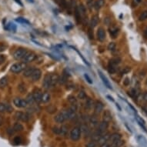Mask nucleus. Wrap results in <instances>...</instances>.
<instances>
[{
	"label": "nucleus",
	"mask_w": 147,
	"mask_h": 147,
	"mask_svg": "<svg viewBox=\"0 0 147 147\" xmlns=\"http://www.w3.org/2000/svg\"><path fill=\"white\" fill-rule=\"evenodd\" d=\"M15 2L19 3L21 6H23V3H22V2H21V0H15Z\"/></svg>",
	"instance_id": "nucleus-60"
},
{
	"label": "nucleus",
	"mask_w": 147,
	"mask_h": 147,
	"mask_svg": "<svg viewBox=\"0 0 147 147\" xmlns=\"http://www.w3.org/2000/svg\"><path fill=\"white\" fill-rule=\"evenodd\" d=\"M142 2V0H133V2H132V7H136L138 4H139Z\"/></svg>",
	"instance_id": "nucleus-51"
},
{
	"label": "nucleus",
	"mask_w": 147,
	"mask_h": 147,
	"mask_svg": "<svg viewBox=\"0 0 147 147\" xmlns=\"http://www.w3.org/2000/svg\"><path fill=\"white\" fill-rule=\"evenodd\" d=\"M121 61H122L121 58H120V57H115V58H113L112 59L109 60V65H113V66H118L121 62Z\"/></svg>",
	"instance_id": "nucleus-24"
},
{
	"label": "nucleus",
	"mask_w": 147,
	"mask_h": 147,
	"mask_svg": "<svg viewBox=\"0 0 147 147\" xmlns=\"http://www.w3.org/2000/svg\"><path fill=\"white\" fill-rule=\"evenodd\" d=\"M109 136L110 135L109 133H106V134H103L99 139H98V141H97V143L99 144V145H102L104 144L105 143H106L108 140H109Z\"/></svg>",
	"instance_id": "nucleus-18"
},
{
	"label": "nucleus",
	"mask_w": 147,
	"mask_h": 147,
	"mask_svg": "<svg viewBox=\"0 0 147 147\" xmlns=\"http://www.w3.org/2000/svg\"><path fill=\"white\" fill-rule=\"evenodd\" d=\"M58 82H59V84H61V85H64V84H66V82H67V75L65 74V73H64L59 78V81Z\"/></svg>",
	"instance_id": "nucleus-28"
},
{
	"label": "nucleus",
	"mask_w": 147,
	"mask_h": 147,
	"mask_svg": "<svg viewBox=\"0 0 147 147\" xmlns=\"http://www.w3.org/2000/svg\"><path fill=\"white\" fill-rule=\"evenodd\" d=\"M52 131H53L54 133H55V134H59V127H57V126H54V127L52 128Z\"/></svg>",
	"instance_id": "nucleus-57"
},
{
	"label": "nucleus",
	"mask_w": 147,
	"mask_h": 147,
	"mask_svg": "<svg viewBox=\"0 0 147 147\" xmlns=\"http://www.w3.org/2000/svg\"><path fill=\"white\" fill-rule=\"evenodd\" d=\"M13 103L16 107L19 108H25L29 105L26 100L21 99V98H15L13 100Z\"/></svg>",
	"instance_id": "nucleus-5"
},
{
	"label": "nucleus",
	"mask_w": 147,
	"mask_h": 147,
	"mask_svg": "<svg viewBox=\"0 0 147 147\" xmlns=\"http://www.w3.org/2000/svg\"><path fill=\"white\" fill-rule=\"evenodd\" d=\"M107 98H109V99H110L111 101H114V99H113V97H111V96H107Z\"/></svg>",
	"instance_id": "nucleus-62"
},
{
	"label": "nucleus",
	"mask_w": 147,
	"mask_h": 147,
	"mask_svg": "<svg viewBox=\"0 0 147 147\" xmlns=\"http://www.w3.org/2000/svg\"><path fill=\"white\" fill-rule=\"evenodd\" d=\"M6 48H7L6 46H5V45H3V44H0V52L5 51V50L6 49Z\"/></svg>",
	"instance_id": "nucleus-55"
},
{
	"label": "nucleus",
	"mask_w": 147,
	"mask_h": 147,
	"mask_svg": "<svg viewBox=\"0 0 147 147\" xmlns=\"http://www.w3.org/2000/svg\"><path fill=\"white\" fill-rule=\"evenodd\" d=\"M98 145L97 142L95 141V140H92V141H90L88 143H86V147H96Z\"/></svg>",
	"instance_id": "nucleus-41"
},
{
	"label": "nucleus",
	"mask_w": 147,
	"mask_h": 147,
	"mask_svg": "<svg viewBox=\"0 0 147 147\" xmlns=\"http://www.w3.org/2000/svg\"><path fill=\"white\" fill-rule=\"evenodd\" d=\"M42 95H43V93H42L40 89H36V90H35L34 92H33V93H32V96H33V98H34V99H35V102H41Z\"/></svg>",
	"instance_id": "nucleus-15"
},
{
	"label": "nucleus",
	"mask_w": 147,
	"mask_h": 147,
	"mask_svg": "<svg viewBox=\"0 0 147 147\" xmlns=\"http://www.w3.org/2000/svg\"><path fill=\"white\" fill-rule=\"evenodd\" d=\"M104 109V104L101 101H96L94 104V111L95 113L99 114Z\"/></svg>",
	"instance_id": "nucleus-10"
},
{
	"label": "nucleus",
	"mask_w": 147,
	"mask_h": 147,
	"mask_svg": "<svg viewBox=\"0 0 147 147\" xmlns=\"http://www.w3.org/2000/svg\"><path fill=\"white\" fill-rule=\"evenodd\" d=\"M117 69H118L117 66H113V65H109V66H108V71H109V73H111V74L116 73L117 72Z\"/></svg>",
	"instance_id": "nucleus-32"
},
{
	"label": "nucleus",
	"mask_w": 147,
	"mask_h": 147,
	"mask_svg": "<svg viewBox=\"0 0 147 147\" xmlns=\"http://www.w3.org/2000/svg\"><path fill=\"white\" fill-rule=\"evenodd\" d=\"M23 129H24L23 125L22 124H20V123H16L15 125H14V126H13L14 131H16V132L23 131Z\"/></svg>",
	"instance_id": "nucleus-33"
},
{
	"label": "nucleus",
	"mask_w": 147,
	"mask_h": 147,
	"mask_svg": "<svg viewBox=\"0 0 147 147\" xmlns=\"http://www.w3.org/2000/svg\"><path fill=\"white\" fill-rule=\"evenodd\" d=\"M5 61V56L4 55L0 54V65L2 64Z\"/></svg>",
	"instance_id": "nucleus-53"
},
{
	"label": "nucleus",
	"mask_w": 147,
	"mask_h": 147,
	"mask_svg": "<svg viewBox=\"0 0 147 147\" xmlns=\"http://www.w3.org/2000/svg\"><path fill=\"white\" fill-rule=\"evenodd\" d=\"M69 136L73 141H78L81 136V131L79 127L73 128L69 133Z\"/></svg>",
	"instance_id": "nucleus-2"
},
{
	"label": "nucleus",
	"mask_w": 147,
	"mask_h": 147,
	"mask_svg": "<svg viewBox=\"0 0 147 147\" xmlns=\"http://www.w3.org/2000/svg\"><path fill=\"white\" fill-rule=\"evenodd\" d=\"M116 107H118L119 110H121V108H120V106H119V104H116Z\"/></svg>",
	"instance_id": "nucleus-63"
},
{
	"label": "nucleus",
	"mask_w": 147,
	"mask_h": 147,
	"mask_svg": "<svg viewBox=\"0 0 147 147\" xmlns=\"http://www.w3.org/2000/svg\"><path fill=\"white\" fill-rule=\"evenodd\" d=\"M47 110H48L49 113H55V111L56 110V108L54 107V106H50V107H49V108L47 109Z\"/></svg>",
	"instance_id": "nucleus-50"
},
{
	"label": "nucleus",
	"mask_w": 147,
	"mask_h": 147,
	"mask_svg": "<svg viewBox=\"0 0 147 147\" xmlns=\"http://www.w3.org/2000/svg\"><path fill=\"white\" fill-rule=\"evenodd\" d=\"M98 73H99V76H100V78H101V79L102 80V82H103V83L105 84V86H106L107 88H109V89H112L113 88H112V86H111V84L109 83V80L107 79V78L106 76H105L104 75H103V73L101 72V71H98Z\"/></svg>",
	"instance_id": "nucleus-16"
},
{
	"label": "nucleus",
	"mask_w": 147,
	"mask_h": 147,
	"mask_svg": "<svg viewBox=\"0 0 147 147\" xmlns=\"http://www.w3.org/2000/svg\"><path fill=\"white\" fill-rule=\"evenodd\" d=\"M89 122H90V124L92 125L93 127L98 126V125H99V120H98V118L95 115H93V116H92L91 117H89Z\"/></svg>",
	"instance_id": "nucleus-20"
},
{
	"label": "nucleus",
	"mask_w": 147,
	"mask_h": 147,
	"mask_svg": "<svg viewBox=\"0 0 147 147\" xmlns=\"http://www.w3.org/2000/svg\"><path fill=\"white\" fill-rule=\"evenodd\" d=\"M35 70V68L34 67H26L24 69V72H23V75L25 77H30V75L32 74L33 71Z\"/></svg>",
	"instance_id": "nucleus-22"
},
{
	"label": "nucleus",
	"mask_w": 147,
	"mask_h": 147,
	"mask_svg": "<svg viewBox=\"0 0 147 147\" xmlns=\"http://www.w3.org/2000/svg\"><path fill=\"white\" fill-rule=\"evenodd\" d=\"M138 139H139V142L142 144V146H147L146 140V139H145L143 136H139L138 137Z\"/></svg>",
	"instance_id": "nucleus-38"
},
{
	"label": "nucleus",
	"mask_w": 147,
	"mask_h": 147,
	"mask_svg": "<svg viewBox=\"0 0 147 147\" xmlns=\"http://www.w3.org/2000/svg\"><path fill=\"white\" fill-rule=\"evenodd\" d=\"M13 111V108L12 106H10L8 103H3V102H0V113H12Z\"/></svg>",
	"instance_id": "nucleus-8"
},
{
	"label": "nucleus",
	"mask_w": 147,
	"mask_h": 147,
	"mask_svg": "<svg viewBox=\"0 0 147 147\" xmlns=\"http://www.w3.org/2000/svg\"><path fill=\"white\" fill-rule=\"evenodd\" d=\"M8 84V78L6 76L2 77V79H0V88H4Z\"/></svg>",
	"instance_id": "nucleus-29"
},
{
	"label": "nucleus",
	"mask_w": 147,
	"mask_h": 147,
	"mask_svg": "<svg viewBox=\"0 0 147 147\" xmlns=\"http://www.w3.org/2000/svg\"><path fill=\"white\" fill-rule=\"evenodd\" d=\"M84 77H85L86 79V81H87L89 84H93V81H92V79H90V77H89L87 74H85V75H84Z\"/></svg>",
	"instance_id": "nucleus-52"
},
{
	"label": "nucleus",
	"mask_w": 147,
	"mask_h": 147,
	"mask_svg": "<svg viewBox=\"0 0 147 147\" xmlns=\"http://www.w3.org/2000/svg\"><path fill=\"white\" fill-rule=\"evenodd\" d=\"M4 122V119L2 116H0V125H2Z\"/></svg>",
	"instance_id": "nucleus-59"
},
{
	"label": "nucleus",
	"mask_w": 147,
	"mask_h": 147,
	"mask_svg": "<svg viewBox=\"0 0 147 147\" xmlns=\"http://www.w3.org/2000/svg\"><path fill=\"white\" fill-rule=\"evenodd\" d=\"M129 83H130V79H129V78H125V80L123 81V84L125 86H129Z\"/></svg>",
	"instance_id": "nucleus-54"
},
{
	"label": "nucleus",
	"mask_w": 147,
	"mask_h": 147,
	"mask_svg": "<svg viewBox=\"0 0 147 147\" xmlns=\"http://www.w3.org/2000/svg\"><path fill=\"white\" fill-rule=\"evenodd\" d=\"M147 19V11H144L143 12H142V14L139 17V21H144Z\"/></svg>",
	"instance_id": "nucleus-40"
},
{
	"label": "nucleus",
	"mask_w": 147,
	"mask_h": 147,
	"mask_svg": "<svg viewBox=\"0 0 147 147\" xmlns=\"http://www.w3.org/2000/svg\"><path fill=\"white\" fill-rule=\"evenodd\" d=\"M15 117L17 120L23 122H28L31 118V115L28 113H22V112H17L15 115Z\"/></svg>",
	"instance_id": "nucleus-3"
},
{
	"label": "nucleus",
	"mask_w": 147,
	"mask_h": 147,
	"mask_svg": "<svg viewBox=\"0 0 147 147\" xmlns=\"http://www.w3.org/2000/svg\"><path fill=\"white\" fill-rule=\"evenodd\" d=\"M78 98L79 99H84L86 98V94L84 91H80V92L78 93Z\"/></svg>",
	"instance_id": "nucleus-42"
},
{
	"label": "nucleus",
	"mask_w": 147,
	"mask_h": 147,
	"mask_svg": "<svg viewBox=\"0 0 147 147\" xmlns=\"http://www.w3.org/2000/svg\"><path fill=\"white\" fill-rule=\"evenodd\" d=\"M87 5L89 9H92L93 8V5H94V2L93 0H87Z\"/></svg>",
	"instance_id": "nucleus-45"
},
{
	"label": "nucleus",
	"mask_w": 147,
	"mask_h": 147,
	"mask_svg": "<svg viewBox=\"0 0 147 147\" xmlns=\"http://www.w3.org/2000/svg\"><path fill=\"white\" fill-rule=\"evenodd\" d=\"M122 139V136L120 133H116H116H113V134L110 135L109 139L108 141L112 145L113 143H115V142H116L118 140H120V139Z\"/></svg>",
	"instance_id": "nucleus-14"
},
{
	"label": "nucleus",
	"mask_w": 147,
	"mask_h": 147,
	"mask_svg": "<svg viewBox=\"0 0 147 147\" xmlns=\"http://www.w3.org/2000/svg\"><path fill=\"white\" fill-rule=\"evenodd\" d=\"M50 98H51V96L49 93H44L42 95V98H41V102H43V103H46L48 102L50 100Z\"/></svg>",
	"instance_id": "nucleus-23"
},
{
	"label": "nucleus",
	"mask_w": 147,
	"mask_h": 147,
	"mask_svg": "<svg viewBox=\"0 0 147 147\" xmlns=\"http://www.w3.org/2000/svg\"><path fill=\"white\" fill-rule=\"evenodd\" d=\"M78 10H79V13H80V16H84L85 17L86 16V7L84 6V5L83 4H80L79 5V7H78Z\"/></svg>",
	"instance_id": "nucleus-27"
},
{
	"label": "nucleus",
	"mask_w": 147,
	"mask_h": 147,
	"mask_svg": "<svg viewBox=\"0 0 147 147\" xmlns=\"http://www.w3.org/2000/svg\"><path fill=\"white\" fill-rule=\"evenodd\" d=\"M16 22L19 23H24V24H29V21H27L26 19H23V18H17L16 19Z\"/></svg>",
	"instance_id": "nucleus-43"
},
{
	"label": "nucleus",
	"mask_w": 147,
	"mask_h": 147,
	"mask_svg": "<svg viewBox=\"0 0 147 147\" xmlns=\"http://www.w3.org/2000/svg\"><path fill=\"white\" fill-rule=\"evenodd\" d=\"M99 16H97V15H95L92 17V19H91V21H90V25L92 28H95L98 23H99Z\"/></svg>",
	"instance_id": "nucleus-21"
},
{
	"label": "nucleus",
	"mask_w": 147,
	"mask_h": 147,
	"mask_svg": "<svg viewBox=\"0 0 147 147\" xmlns=\"http://www.w3.org/2000/svg\"><path fill=\"white\" fill-rule=\"evenodd\" d=\"M109 127V122H106V121H103L101 122L99 125H98V131H99L100 132H102L104 133L105 131H106Z\"/></svg>",
	"instance_id": "nucleus-13"
},
{
	"label": "nucleus",
	"mask_w": 147,
	"mask_h": 147,
	"mask_svg": "<svg viewBox=\"0 0 147 147\" xmlns=\"http://www.w3.org/2000/svg\"><path fill=\"white\" fill-rule=\"evenodd\" d=\"M66 120V117L64 111H62L55 116V121L58 123H62Z\"/></svg>",
	"instance_id": "nucleus-11"
},
{
	"label": "nucleus",
	"mask_w": 147,
	"mask_h": 147,
	"mask_svg": "<svg viewBox=\"0 0 147 147\" xmlns=\"http://www.w3.org/2000/svg\"><path fill=\"white\" fill-rule=\"evenodd\" d=\"M102 120L103 121H106L107 122H109L112 120V115L109 110H105L103 115H102Z\"/></svg>",
	"instance_id": "nucleus-19"
},
{
	"label": "nucleus",
	"mask_w": 147,
	"mask_h": 147,
	"mask_svg": "<svg viewBox=\"0 0 147 147\" xmlns=\"http://www.w3.org/2000/svg\"><path fill=\"white\" fill-rule=\"evenodd\" d=\"M136 118L137 122H139V125H145V121L143 120V119H142L141 117H139V116H136Z\"/></svg>",
	"instance_id": "nucleus-46"
},
{
	"label": "nucleus",
	"mask_w": 147,
	"mask_h": 147,
	"mask_svg": "<svg viewBox=\"0 0 147 147\" xmlns=\"http://www.w3.org/2000/svg\"><path fill=\"white\" fill-rule=\"evenodd\" d=\"M59 81V76L55 74H51V82L52 86H54Z\"/></svg>",
	"instance_id": "nucleus-31"
},
{
	"label": "nucleus",
	"mask_w": 147,
	"mask_h": 147,
	"mask_svg": "<svg viewBox=\"0 0 147 147\" xmlns=\"http://www.w3.org/2000/svg\"><path fill=\"white\" fill-rule=\"evenodd\" d=\"M26 102H28V104H29V105H32L34 102H35V99H34V98H33V96H32V93L31 94H29L26 97Z\"/></svg>",
	"instance_id": "nucleus-34"
},
{
	"label": "nucleus",
	"mask_w": 147,
	"mask_h": 147,
	"mask_svg": "<svg viewBox=\"0 0 147 147\" xmlns=\"http://www.w3.org/2000/svg\"><path fill=\"white\" fill-rule=\"evenodd\" d=\"M80 129V131L81 132H82L84 134H86V135H88L89 133V132H90V129H89V128L88 127V125H81V127L79 128Z\"/></svg>",
	"instance_id": "nucleus-30"
},
{
	"label": "nucleus",
	"mask_w": 147,
	"mask_h": 147,
	"mask_svg": "<svg viewBox=\"0 0 147 147\" xmlns=\"http://www.w3.org/2000/svg\"><path fill=\"white\" fill-rule=\"evenodd\" d=\"M145 110H146V114H147V109H144Z\"/></svg>",
	"instance_id": "nucleus-64"
},
{
	"label": "nucleus",
	"mask_w": 147,
	"mask_h": 147,
	"mask_svg": "<svg viewBox=\"0 0 147 147\" xmlns=\"http://www.w3.org/2000/svg\"><path fill=\"white\" fill-rule=\"evenodd\" d=\"M143 100H144L145 102H147V93H146V92L143 93Z\"/></svg>",
	"instance_id": "nucleus-58"
},
{
	"label": "nucleus",
	"mask_w": 147,
	"mask_h": 147,
	"mask_svg": "<svg viewBox=\"0 0 147 147\" xmlns=\"http://www.w3.org/2000/svg\"><path fill=\"white\" fill-rule=\"evenodd\" d=\"M93 7L95 8V9H96V10H99L102 6H101V5L99 4V2H98V1H96V2H94V5H93Z\"/></svg>",
	"instance_id": "nucleus-48"
},
{
	"label": "nucleus",
	"mask_w": 147,
	"mask_h": 147,
	"mask_svg": "<svg viewBox=\"0 0 147 147\" xmlns=\"http://www.w3.org/2000/svg\"><path fill=\"white\" fill-rule=\"evenodd\" d=\"M97 39L99 42H103L106 39V31L102 27L99 28L97 31Z\"/></svg>",
	"instance_id": "nucleus-12"
},
{
	"label": "nucleus",
	"mask_w": 147,
	"mask_h": 147,
	"mask_svg": "<svg viewBox=\"0 0 147 147\" xmlns=\"http://www.w3.org/2000/svg\"><path fill=\"white\" fill-rule=\"evenodd\" d=\"M144 36H145L146 38H147V28L144 30Z\"/></svg>",
	"instance_id": "nucleus-61"
},
{
	"label": "nucleus",
	"mask_w": 147,
	"mask_h": 147,
	"mask_svg": "<svg viewBox=\"0 0 147 147\" xmlns=\"http://www.w3.org/2000/svg\"><path fill=\"white\" fill-rule=\"evenodd\" d=\"M41 76H42V72L40 69H35V70L33 71L32 74L30 75V78L32 82H36L40 79Z\"/></svg>",
	"instance_id": "nucleus-9"
},
{
	"label": "nucleus",
	"mask_w": 147,
	"mask_h": 147,
	"mask_svg": "<svg viewBox=\"0 0 147 147\" xmlns=\"http://www.w3.org/2000/svg\"><path fill=\"white\" fill-rule=\"evenodd\" d=\"M129 72H130V68L129 67H125V68H123L122 70L120 72V74L122 75H125V74H126V73H128Z\"/></svg>",
	"instance_id": "nucleus-44"
},
{
	"label": "nucleus",
	"mask_w": 147,
	"mask_h": 147,
	"mask_svg": "<svg viewBox=\"0 0 147 147\" xmlns=\"http://www.w3.org/2000/svg\"><path fill=\"white\" fill-rule=\"evenodd\" d=\"M123 143H124V141H122V139H120V140H118V141L113 143V144L111 145V147H121Z\"/></svg>",
	"instance_id": "nucleus-36"
},
{
	"label": "nucleus",
	"mask_w": 147,
	"mask_h": 147,
	"mask_svg": "<svg viewBox=\"0 0 147 147\" xmlns=\"http://www.w3.org/2000/svg\"><path fill=\"white\" fill-rule=\"evenodd\" d=\"M26 68V65L24 62H19V63H15L11 66L10 70L14 73H19L22 71H24V69Z\"/></svg>",
	"instance_id": "nucleus-1"
},
{
	"label": "nucleus",
	"mask_w": 147,
	"mask_h": 147,
	"mask_svg": "<svg viewBox=\"0 0 147 147\" xmlns=\"http://www.w3.org/2000/svg\"><path fill=\"white\" fill-rule=\"evenodd\" d=\"M21 138L20 137H19V136H17V137H16L15 139H13V142H14V144H16V145H19L20 143H21Z\"/></svg>",
	"instance_id": "nucleus-47"
},
{
	"label": "nucleus",
	"mask_w": 147,
	"mask_h": 147,
	"mask_svg": "<svg viewBox=\"0 0 147 147\" xmlns=\"http://www.w3.org/2000/svg\"><path fill=\"white\" fill-rule=\"evenodd\" d=\"M7 29H9V30H10V31H13V32H16V26L14 25L13 23H9V24H8V25H7V28H6Z\"/></svg>",
	"instance_id": "nucleus-39"
},
{
	"label": "nucleus",
	"mask_w": 147,
	"mask_h": 147,
	"mask_svg": "<svg viewBox=\"0 0 147 147\" xmlns=\"http://www.w3.org/2000/svg\"><path fill=\"white\" fill-rule=\"evenodd\" d=\"M94 106V102L92 99H90V98H88L86 99V102H85V107L87 109H91Z\"/></svg>",
	"instance_id": "nucleus-25"
},
{
	"label": "nucleus",
	"mask_w": 147,
	"mask_h": 147,
	"mask_svg": "<svg viewBox=\"0 0 147 147\" xmlns=\"http://www.w3.org/2000/svg\"><path fill=\"white\" fill-rule=\"evenodd\" d=\"M108 50L110 52H115L116 51V45L115 43H109V44L108 45Z\"/></svg>",
	"instance_id": "nucleus-35"
},
{
	"label": "nucleus",
	"mask_w": 147,
	"mask_h": 147,
	"mask_svg": "<svg viewBox=\"0 0 147 147\" xmlns=\"http://www.w3.org/2000/svg\"><path fill=\"white\" fill-rule=\"evenodd\" d=\"M130 95H131L132 97H136V96H137L138 93H137L136 89H132L131 92H130Z\"/></svg>",
	"instance_id": "nucleus-49"
},
{
	"label": "nucleus",
	"mask_w": 147,
	"mask_h": 147,
	"mask_svg": "<svg viewBox=\"0 0 147 147\" xmlns=\"http://www.w3.org/2000/svg\"><path fill=\"white\" fill-rule=\"evenodd\" d=\"M119 32H120V29H119L117 27L112 26L111 28H109V34L112 36V38H113V39L116 38Z\"/></svg>",
	"instance_id": "nucleus-17"
},
{
	"label": "nucleus",
	"mask_w": 147,
	"mask_h": 147,
	"mask_svg": "<svg viewBox=\"0 0 147 147\" xmlns=\"http://www.w3.org/2000/svg\"><path fill=\"white\" fill-rule=\"evenodd\" d=\"M100 147H111V143L109 141H107L106 143H105L104 144L101 145Z\"/></svg>",
	"instance_id": "nucleus-56"
},
{
	"label": "nucleus",
	"mask_w": 147,
	"mask_h": 147,
	"mask_svg": "<svg viewBox=\"0 0 147 147\" xmlns=\"http://www.w3.org/2000/svg\"><path fill=\"white\" fill-rule=\"evenodd\" d=\"M68 132V128L66 125H62L59 127V135L61 136H66Z\"/></svg>",
	"instance_id": "nucleus-26"
},
{
	"label": "nucleus",
	"mask_w": 147,
	"mask_h": 147,
	"mask_svg": "<svg viewBox=\"0 0 147 147\" xmlns=\"http://www.w3.org/2000/svg\"><path fill=\"white\" fill-rule=\"evenodd\" d=\"M43 86L46 89H49L51 87H52V82H51V74H47L45 75L43 82Z\"/></svg>",
	"instance_id": "nucleus-7"
},
{
	"label": "nucleus",
	"mask_w": 147,
	"mask_h": 147,
	"mask_svg": "<svg viewBox=\"0 0 147 147\" xmlns=\"http://www.w3.org/2000/svg\"><path fill=\"white\" fill-rule=\"evenodd\" d=\"M36 55L34 52H27L23 59V62H24V63H29V62H33L36 59Z\"/></svg>",
	"instance_id": "nucleus-6"
},
{
	"label": "nucleus",
	"mask_w": 147,
	"mask_h": 147,
	"mask_svg": "<svg viewBox=\"0 0 147 147\" xmlns=\"http://www.w3.org/2000/svg\"><path fill=\"white\" fill-rule=\"evenodd\" d=\"M27 50L26 49L24 48H19L17 50L15 51V52L13 53V57L16 60H19V59H23V57L25 56V55L27 53Z\"/></svg>",
	"instance_id": "nucleus-4"
},
{
	"label": "nucleus",
	"mask_w": 147,
	"mask_h": 147,
	"mask_svg": "<svg viewBox=\"0 0 147 147\" xmlns=\"http://www.w3.org/2000/svg\"><path fill=\"white\" fill-rule=\"evenodd\" d=\"M68 101L72 105L73 104H77V99H75V97L73 95H70V96H68Z\"/></svg>",
	"instance_id": "nucleus-37"
}]
</instances>
